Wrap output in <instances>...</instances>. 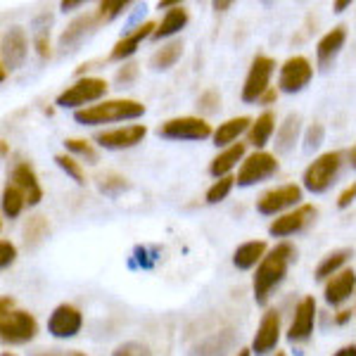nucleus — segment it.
I'll return each instance as SVG.
<instances>
[{
  "instance_id": "nucleus-57",
  "label": "nucleus",
  "mask_w": 356,
  "mask_h": 356,
  "mask_svg": "<svg viewBox=\"0 0 356 356\" xmlns=\"http://www.w3.org/2000/svg\"><path fill=\"white\" fill-rule=\"evenodd\" d=\"M3 356H17V354H10V352H5Z\"/></svg>"
},
{
  "instance_id": "nucleus-12",
  "label": "nucleus",
  "mask_w": 356,
  "mask_h": 356,
  "mask_svg": "<svg viewBox=\"0 0 356 356\" xmlns=\"http://www.w3.org/2000/svg\"><path fill=\"white\" fill-rule=\"evenodd\" d=\"M83 328V314L74 304H60L53 309L48 318V332L57 340H69L76 337Z\"/></svg>"
},
{
  "instance_id": "nucleus-46",
  "label": "nucleus",
  "mask_w": 356,
  "mask_h": 356,
  "mask_svg": "<svg viewBox=\"0 0 356 356\" xmlns=\"http://www.w3.org/2000/svg\"><path fill=\"white\" fill-rule=\"evenodd\" d=\"M275 100H278V90H275L273 86H271V88H268L266 93H264V97H261L259 102H261V105H273Z\"/></svg>"
},
{
  "instance_id": "nucleus-34",
  "label": "nucleus",
  "mask_w": 356,
  "mask_h": 356,
  "mask_svg": "<svg viewBox=\"0 0 356 356\" xmlns=\"http://www.w3.org/2000/svg\"><path fill=\"white\" fill-rule=\"evenodd\" d=\"M55 164L60 166L62 171L69 176V178H74V181L79 183V186H83L86 183V171H83V166L81 162H76V159L72 157V154H67V152H62V154H55Z\"/></svg>"
},
{
  "instance_id": "nucleus-44",
  "label": "nucleus",
  "mask_w": 356,
  "mask_h": 356,
  "mask_svg": "<svg viewBox=\"0 0 356 356\" xmlns=\"http://www.w3.org/2000/svg\"><path fill=\"white\" fill-rule=\"evenodd\" d=\"M354 200H356V181L349 183V186L344 188L340 195H337V207H340V209H347V207L352 204Z\"/></svg>"
},
{
  "instance_id": "nucleus-10",
  "label": "nucleus",
  "mask_w": 356,
  "mask_h": 356,
  "mask_svg": "<svg viewBox=\"0 0 356 356\" xmlns=\"http://www.w3.org/2000/svg\"><path fill=\"white\" fill-rule=\"evenodd\" d=\"M314 79V67L312 62L304 55H292L280 65V74H278V88L283 93H300L309 86V81Z\"/></svg>"
},
{
  "instance_id": "nucleus-20",
  "label": "nucleus",
  "mask_w": 356,
  "mask_h": 356,
  "mask_svg": "<svg viewBox=\"0 0 356 356\" xmlns=\"http://www.w3.org/2000/svg\"><path fill=\"white\" fill-rule=\"evenodd\" d=\"M356 290V273L354 268H342L340 273H335L330 280H325V290L323 297L330 307H340L354 295Z\"/></svg>"
},
{
  "instance_id": "nucleus-33",
  "label": "nucleus",
  "mask_w": 356,
  "mask_h": 356,
  "mask_svg": "<svg viewBox=\"0 0 356 356\" xmlns=\"http://www.w3.org/2000/svg\"><path fill=\"white\" fill-rule=\"evenodd\" d=\"M97 188H100V193H105L107 197H117V195H122L126 188H129V181H126L122 174L107 171V174L97 176Z\"/></svg>"
},
{
  "instance_id": "nucleus-2",
  "label": "nucleus",
  "mask_w": 356,
  "mask_h": 356,
  "mask_svg": "<svg viewBox=\"0 0 356 356\" xmlns=\"http://www.w3.org/2000/svg\"><path fill=\"white\" fill-rule=\"evenodd\" d=\"M145 114V105L131 97H119V100H102L93 107L74 112V119L83 126H102L114 122H131V119H140Z\"/></svg>"
},
{
  "instance_id": "nucleus-49",
  "label": "nucleus",
  "mask_w": 356,
  "mask_h": 356,
  "mask_svg": "<svg viewBox=\"0 0 356 356\" xmlns=\"http://www.w3.org/2000/svg\"><path fill=\"white\" fill-rule=\"evenodd\" d=\"M349 318H352V312H349V309H344V312H340V314L335 316V323L344 325V323H349Z\"/></svg>"
},
{
  "instance_id": "nucleus-36",
  "label": "nucleus",
  "mask_w": 356,
  "mask_h": 356,
  "mask_svg": "<svg viewBox=\"0 0 356 356\" xmlns=\"http://www.w3.org/2000/svg\"><path fill=\"white\" fill-rule=\"evenodd\" d=\"M233 186H235V178L233 176H223V178H219V181H214L209 186V191H207V202H209V204L223 202V200L231 195Z\"/></svg>"
},
{
  "instance_id": "nucleus-59",
  "label": "nucleus",
  "mask_w": 356,
  "mask_h": 356,
  "mask_svg": "<svg viewBox=\"0 0 356 356\" xmlns=\"http://www.w3.org/2000/svg\"><path fill=\"white\" fill-rule=\"evenodd\" d=\"M354 316H356V312H354Z\"/></svg>"
},
{
  "instance_id": "nucleus-16",
  "label": "nucleus",
  "mask_w": 356,
  "mask_h": 356,
  "mask_svg": "<svg viewBox=\"0 0 356 356\" xmlns=\"http://www.w3.org/2000/svg\"><path fill=\"white\" fill-rule=\"evenodd\" d=\"M97 24H100V17H97V13H86V15H79L76 19H72L67 24L65 31L60 33V48L62 50H76L79 45H81L86 38L93 36Z\"/></svg>"
},
{
  "instance_id": "nucleus-41",
  "label": "nucleus",
  "mask_w": 356,
  "mask_h": 356,
  "mask_svg": "<svg viewBox=\"0 0 356 356\" xmlns=\"http://www.w3.org/2000/svg\"><path fill=\"white\" fill-rule=\"evenodd\" d=\"M112 356H150V349L140 342H124L114 349Z\"/></svg>"
},
{
  "instance_id": "nucleus-40",
  "label": "nucleus",
  "mask_w": 356,
  "mask_h": 356,
  "mask_svg": "<svg viewBox=\"0 0 356 356\" xmlns=\"http://www.w3.org/2000/svg\"><path fill=\"white\" fill-rule=\"evenodd\" d=\"M138 74H140V65H138V62H124V65L117 69L114 79H117V83L129 86V83H134V81H136Z\"/></svg>"
},
{
  "instance_id": "nucleus-31",
  "label": "nucleus",
  "mask_w": 356,
  "mask_h": 356,
  "mask_svg": "<svg viewBox=\"0 0 356 356\" xmlns=\"http://www.w3.org/2000/svg\"><path fill=\"white\" fill-rule=\"evenodd\" d=\"M235 344V335L233 330H221L216 335H211L202 347H200V354L202 356H226V352H231V347Z\"/></svg>"
},
{
  "instance_id": "nucleus-45",
  "label": "nucleus",
  "mask_w": 356,
  "mask_h": 356,
  "mask_svg": "<svg viewBox=\"0 0 356 356\" xmlns=\"http://www.w3.org/2000/svg\"><path fill=\"white\" fill-rule=\"evenodd\" d=\"M83 0H62L60 3V10L62 13H74V10H79V8H83Z\"/></svg>"
},
{
  "instance_id": "nucleus-35",
  "label": "nucleus",
  "mask_w": 356,
  "mask_h": 356,
  "mask_svg": "<svg viewBox=\"0 0 356 356\" xmlns=\"http://www.w3.org/2000/svg\"><path fill=\"white\" fill-rule=\"evenodd\" d=\"M65 147L72 154H79V157H83V159H88L90 164H95L97 159V150H95V145L90 140H86V138H67L65 140Z\"/></svg>"
},
{
  "instance_id": "nucleus-5",
  "label": "nucleus",
  "mask_w": 356,
  "mask_h": 356,
  "mask_svg": "<svg viewBox=\"0 0 356 356\" xmlns=\"http://www.w3.org/2000/svg\"><path fill=\"white\" fill-rule=\"evenodd\" d=\"M275 72V60L268 55H257L250 65V72L245 76L243 86V102L252 105V102H259L264 93L271 88V76Z\"/></svg>"
},
{
  "instance_id": "nucleus-4",
  "label": "nucleus",
  "mask_w": 356,
  "mask_h": 356,
  "mask_svg": "<svg viewBox=\"0 0 356 356\" xmlns=\"http://www.w3.org/2000/svg\"><path fill=\"white\" fill-rule=\"evenodd\" d=\"M342 159H344V154L340 150L323 152L321 157H316L314 162L309 164L307 169H304L302 186L307 188L309 193H314V195L325 193L332 186V183H335L337 174H340Z\"/></svg>"
},
{
  "instance_id": "nucleus-24",
  "label": "nucleus",
  "mask_w": 356,
  "mask_h": 356,
  "mask_svg": "<svg viewBox=\"0 0 356 356\" xmlns=\"http://www.w3.org/2000/svg\"><path fill=\"white\" fill-rule=\"evenodd\" d=\"M238 162H245V143H235V145L226 147V150L216 154L209 164V174L219 181V178L231 174L235 166H238Z\"/></svg>"
},
{
  "instance_id": "nucleus-3",
  "label": "nucleus",
  "mask_w": 356,
  "mask_h": 356,
  "mask_svg": "<svg viewBox=\"0 0 356 356\" xmlns=\"http://www.w3.org/2000/svg\"><path fill=\"white\" fill-rule=\"evenodd\" d=\"M107 81L100 76H83L79 81H74L67 90H62L57 95L55 105L57 107H69V110H86V105L93 107V102H100L107 95Z\"/></svg>"
},
{
  "instance_id": "nucleus-54",
  "label": "nucleus",
  "mask_w": 356,
  "mask_h": 356,
  "mask_svg": "<svg viewBox=\"0 0 356 356\" xmlns=\"http://www.w3.org/2000/svg\"><path fill=\"white\" fill-rule=\"evenodd\" d=\"M235 356H252V352H250V349H240V352L235 354Z\"/></svg>"
},
{
  "instance_id": "nucleus-42",
  "label": "nucleus",
  "mask_w": 356,
  "mask_h": 356,
  "mask_svg": "<svg viewBox=\"0 0 356 356\" xmlns=\"http://www.w3.org/2000/svg\"><path fill=\"white\" fill-rule=\"evenodd\" d=\"M17 261V245L10 243V240H3L0 243V266L10 268Z\"/></svg>"
},
{
  "instance_id": "nucleus-43",
  "label": "nucleus",
  "mask_w": 356,
  "mask_h": 356,
  "mask_svg": "<svg viewBox=\"0 0 356 356\" xmlns=\"http://www.w3.org/2000/svg\"><path fill=\"white\" fill-rule=\"evenodd\" d=\"M36 53L41 60H48L50 57V38L45 29H38V33H36Z\"/></svg>"
},
{
  "instance_id": "nucleus-1",
  "label": "nucleus",
  "mask_w": 356,
  "mask_h": 356,
  "mask_svg": "<svg viewBox=\"0 0 356 356\" xmlns=\"http://www.w3.org/2000/svg\"><path fill=\"white\" fill-rule=\"evenodd\" d=\"M295 254V245L290 243H280L273 250H268V254L261 259V264L257 266L254 278H252V290H254L257 304L264 307L268 302V297H271V292L283 283Z\"/></svg>"
},
{
  "instance_id": "nucleus-56",
  "label": "nucleus",
  "mask_w": 356,
  "mask_h": 356,
  "mask_svg": "<svg viewBox=\"0 0 356 356\" xmlns=\"http://www.w3.org/2000/svg\"><path fill=\"white\" fill-rule=\"evenodd\" d=\"M36 356H55V354H36Z\"/></svg>"
},
{
  "instance_id": "nucleus-28",
  "label": "nucleus",
  "mask_w": 356,
  "mask_h": 356,
  "mask_svg": "<svg viewBox=\"0 0 356 356\" xmlns=\"http://www.w3.org/2000/svg\"><path fill=\"white\" fill-rule=\"evenodd\" d=\"M349 257H352V250L349 247H342V250H335L330 252V254H325L321 264L316 266V280H330L335 273H340L344 268V264L349 261Z\"/></svg>"
},
{
  "instance_id": "nucleus-53",
  "label": "nucleus",
  "mask_w": 356,
  "mask_h": 356,
  "mask_svg": "<svg viewBox=\"0 0 356 356\" xmlns=\"http://www.w3.org/2000/svg\"><path fill=\"white\" fill-rule=\"evenodd\" d=\"M349 164H352L354 169H356V143H354V147H352V150H349Z\"/></svg>"
},
{
  "instance_id": "nucleus-22",
  "label": "nucleus",
  "mask_w": 356,
  "mask_h": 356,
  "mask_svg": "<svg viewBox=\"0 0 356 356\" xmlns=\"http://www.w3.org/2000/svg\"><path fill=\"white\" fill-rule=\"evenodd\" d=\"M266 254H268V247L264 240H250V243H243L233 252V266L238 271H250V268L259 266Z\"/></svg>"
},
{
  "instance_id": "nucleus-18",
  "label": "nucleus",
  "mask_w": 356,
  "mask_h": 356,
  "mask_svg": "<svg viewBox=\"0 0 356 356\" xmlns=\"http://www.w3.org/2000/svg\"><path fill=\"white\" fill-rule=\"evenodd\" d=\"M10 181H13L15 188H19L22 195H24L26 204L29 207H36L43 200V188L36 178V171L29 162H19L10 171Z\"/></svg>"
},
{
  "instance_id": "nucleus-48",
  "label": "nucleus",
  "mask_w": 356,
  "mask_h": 356,
  "mask_svg": "<svg viewBox=\"0 0 356 356\" xmlns=\"http://www.w3.org/2000/svg\"><path fill=\"white\" fill-rule=\"evenodd\" d=\"M178 5H183L181 0H159V3H157V8H159V10H166V13H169V10L178 8Z\"/></svg>"
},
{
  "instance_id": "nucleus-47",
  "label": "nucleus",
  "mask_w": 356,
  "mask_h": 356,
  "mask_svg": "<svg viewBox=\"0 0 356 356\" xmlns=\"http://www.w3.org/2000/svg\"><path fill=\"white\" fill-rule=\"evenodd\" d=\"M332 356H356V344H344Z\"/></svg>"
},
{
  "instance_id": "nucleus-30",
  "label": "nucleus",
  "mask_w": 356,
  "mask_h": 356,
  "mask_svg": "<svg viewBox=\"0 0 356 356\" xmlns=\"http://www.w3.org/2000/svg\"><path fill=\"white\" fill-rule=\"evenodd\" d=\"M50 233V223L45 219L43 214H36V216H29V221L24 223V243L26 247H38L48 238Z\"/></svg>"
},
{
  "instance_id": "nucleus-23",
  "label": "nucleus",
  "mask_w": 356,
  "mask_h": 356,
  "mask_svg": "<svg viewBox=\"0 0 356 356\" xmlns=\"http://www.w3.org/2000/svg\"><path fill=\"white\" fill-rule=\"evenodd\" d=\"M300 131H302V119L300 114H288L283 119V124L275 131V152L278 154H288L295 150L297 140H300Z\"/></svg>"
},
{
  "instance_id": "nucleus-21",
  "label": "nucleus",
  "mask_w": 356,
  "mask_h": 356,
  "mask_svg": "<svg viewBox=\"0 0 356 356\" xmlns=\"http://www.w3.org/2000/svg\"><path fill=\"white\" fill-rule=\"evenodd\" d=\"M154 29H157L154 22H145V24H140L136 31H131V33H126L124 38H119V41L114 43L112 53H110V60L112 62H126L131 55H136V50L140 48V43L145 41V38L154 36Z\"/></svg>"
},
{
  "instance_id": "nucleus-55",
  "label": "nucleus",
  "mask_w": 356,
  "mask_h": 356,
  "mask_svg": "<svg viewBox=\"0 0 356 356\" xmlns=\"http://www.w3.org/2000/svg\"><path fill=\"white\" fill-rule=\"evenodd\" d=\"M275 356H288V352H275Z\"/></svg>"
},
{
  "instance_id": "nucleus-6",
  "label": "nucleus",
  "mask_w": 356,
  "mask_h": 356,
  "mask_svg": "<svg viewBox=\"0 0 356 356\" xmlns=\"http://www.w3.org/2000/svg\"><path fill=\"white\" fill-rule=\"evenodd\" d=\"M278 169H280V164H278V157H275V154L257 150V152H252L250 157H245V162L240 164L235 183H238L240 188L257 186V183L268 181L271 176L278 174Z\"/></svg>"
},
{
  "instance_id": "nucleus-25",
  "label": "nucleus",
  "mask_w": 356,
  "mask_h": 356,
  "mask_svg": "<svg viewBox=\"0 0 356 356\" xmlns=\"http://www.w3.org/2000/svg\"><path fill=\"white\" fill-rule=\"evenodd\" d=\"M252 126V119L250 117H233V119H226L223 124H219V129L214 131V145L216 147H231L235 145V140H238L240 136L245 134V131H250Z\"/></svg>"
},
{
  "instance_id": "nucleus-17",
  "label": "nucleus",
  "mask_w": 356,
  "mask_h": 356,
  "mask_svg": "<svg viewBox=\"0 0 356 356\" xmlns=\"http://www.w3.org/2000/svg\"><path fill=\"white\" fill-rule=\"evenodd\" d=\"M29 55V38L22 26H13L3 36V69H19Z\"/></svg>"
},
{
  "instance_id": "nucleus-8",
  "label": "nucleus",
  "mask_w": 356,
  "mask_h": 356,
  "mask_svg": "<svg viewBox=\"0 0 356 356\" xmlns=\"http://www.w3.org/2000/svg\"><path fill=\"white\" fill-rule=\"evenodd\" d=\"M38 335V321L33 314L15 309L0 316V337L5 344H26Z\"/></svg>"
},
{
  "instance_id": "nucleus-19",
  "label": "nucleus",
  "mask_w": 356,
  "mask_h": 356,
  "mask_svg": "<svg viewBox=\"0 0 356 356\" xmlns=\"http://www.w3.org/2000/svg\"><path fill=\"white\" fill-rule=\"evenodd\" d=\"M344 41H347V26H332L318 43H316V62H318L321 69H330L332 62L337 60L340 50L344 48Z\"/></svg>"
},
{
  "instance_id": "nucleus-11",
  "label": "nucleus",
  "mask_w": 356,
  "mask_h": 356,
  "mask_svg": "<svg viewBox=\"0 0 356 356\" xmlns=\"http://www.w3.org/2000/svg\"><path fill=\"white\" fill-rule=\"evenodd\" d=\"M316 214H318V209H316L314 204H300V207H295V209L285 211V214L275 216L271 221V226H268V233H271L273 238H290V235H295V233H302L309 223H314Z\"/></svg>"
},
{
  "instance_id": "nucleus-7",
  "label": "nucleus",
  "mask_w": 356,
  "mask_h": 356,
  "mask_svg": "<svg viewBox=\"0 0 356 356\" xmlns=\"http://www.w3.org/2000/svg\"><path fill=\"white\" fill-rule=\"evenodd\" d=\"M157 136L166 140H207L214 131L202 117H174L159 124Z\"/></svg>"
},
{
  "instance_id": "nucleus-51",
  "label": "nucleus",
  "mask_w": 356,
  "mask_h": 356,
  "mask_svg": "<svg viewBox=\"0 0 356 356\" xmlns=\"http://www.w3.org/2000/svg\"><path fill=\"white\" fill-rule=\"evenodd\" d=\"M349 5H352L349 0H337V3H332V10H335V13L340 15V13H344V10L349 8Z\"/></svg>"
},
{
  "instance_id": "nucleus-15",
  "label": "nucleus",
  "mask_w": 356,
  "mask_h": 356,
  "mask_svg": "<svg viewBox=\"0 0 356 356\" xmlns=\"http://www.w3.org/2000/svg\"><path fill=\"white\" fill-rule=\"evenodd\" d=\"M278 340H280V314L275 309H268L261 316L254 337H252V354L266 356L268 352H273L278 347Z\"/></svg>"
},
{
  "instance_id": "nucleus-52",
  "label": "nucleus",
  "mask_w": 356,
  "mask_h": 356,
  "mask_svg": "<svg viewBox=\"0 0 356 356\" xmlns=\"http://www.w3.org/2000/svg\"><path fill=\"white\" fill-rule=\"evenodd\" d=\"M10 309H13V300L3 297V309H0V314H10Z\"/></svg>"
},
{
  "instance_id": "nucleus-32",
  "label": "nucleus",
  "mask_w": 356,
  "mask_h": 356,
  "mask_svg": "<svg viewBox=\"0 0 356 356\" xmlns=\"http://www.w3.org/2000/svg\"><path fill=\"white\" fill-rule=\"evenodd\" d=\"M24 207H26L24 195H22L19 188H15L13 183H10V186L3 191V214L8 216V219H17Z\"/></svg>"
},
{
  "instance_id": "nucleus-27",
  "label": "nucleus",
  "mask_w": 356,
  "mask_h": 356,
  "mask_svg": "<svg viewBox=\"0 0 356 356\" xmlns=\"http://www.w3.org/2000/svg\"><path fill=\"white\" fill-rule=\"evenodd\" d=\"M188 10H186V5H178V8L174 10H169L164 17H162V22L157 24V29H154V41H162V38H169V36H174V33H178L181 29H186L188 24Z\"/></svg>"
},
{
  "instance_id": "nucleus-26",
  "label": "nucleus",
  "mask_w": 356,
  "mask_h": 356,
  "mask_svg": "<svg viewBox=\"0 0 356 356\" xmlns=\"http://www.w3.org/2000/svg\"><path fill=\"white\" fill-rule=\"evenodd\" d=\"M275 114L271 110L261 112L257 119H252V126L250 131H247V140H250V145H254L257 150H261L264 145H268V140H271V136L275 134Z\"/></svg>"
},
{
  "instance_id": "nucleus-38",
  "label": "nucleus",
  "mask_w": 356,
  "mask_h": 356,
  "mask_svg": "<svg viewBox=\"0 0 356 356\" xmlns=\"http://www.w3.org/2000/svg\"><path fill=\"white\" fill-rule=\"evenodd\" d=\"M197 110L202 114H214L221 110V93L214 88L204 90L202 95L197 97Z\"/></svg>"
},
{
  "instance_id": "nucleus-13",
  "label": "nucleus",
  "mask_w": 356,
  "mask_h": 356,
  "mask_svg": "<svg viewBox=\"0 0 356 356\" xmlns=\"http://www.w3.org/2000/svg\"><path fill=\"white\" fill-rule=\"evenodd\" d=\"M314 325H316V300L312 295H307L295 307V316H292V323L288 328V342L304 344L314 335Z\"/></svg>"
},
{
  "instance_id": "nucleus-39",
  "label": "nucleus",
  "mask_w": 356,
  "mask_h": 356,
  "mask_svg": "<svg viewBox=\"0 0 356 356\" xmlns=\"http://www.w3.org/2000/svg\"><path fill=\"white\" fill-rule=\"evenodd\" d=\"M323 140H325L323 124H312L307 129V134H304V150H307V152L318 150V147L323 145Z\"/></svg>"
},
{
  "instance_id": "nucleus-50",
  "label": "nucleus",
  "mask_w": 356,
  "mask_h": 356,
  "mask_svg": "<svg viewBox=\"0 0 356 356\" xmlns=\"http://www.w3.org/2000/svg\"><path fill=\"white\" fill-rule=\"evenodd\" d=\"M211 8H214L216 13H226L228 8H233V3H231V0H221V3L216 0V3H211Z\"/></svg>"
},
{
  "instance_id": "nucleus-14",
  "label": "nucleus",
  "mask_w": 356,
  "mask_h": 356,
  "mask_svg": "<svg viewBox=\"0 0 356 356\" xmlns=\"http://www.w3.org/2000/svg\"><path fill=\"white\" fill-rule=\"evenodd\" d=\"M145 136H147L145 124H131V126H122V129L100 131L95 136V140L105 150H129V147H136L138 143H143Z\"/></svg>"
},
{
  "instance_id": "nucleus-37",
  "label": "nucleus",
  "mask_w": 356,
  "mask_h": 356,
  "mask_svg": "<svg viewBox=\"0 0 356 356\" xmlns=\"http://www.w3.org/2000/svg\"><path fill=\"white\" fill-rule=\"evenodd\" d=\"M126 8H131L129 0H102V3H97V17H100V22H112L114 17L126 13Z\"/></svg>"
},
{
  "instance_id": "nucleus-29",
  "label": "nucleus",
  "mask_w": 356,
  "mask_h": 356,
  "mask_svg": "<svg viewBox=\"0 0 356 356\" xmlns=\"http://www.w3.org/2000/svg\"><path fill=\"white\" fill-rule=\"evenodd\" d=\"M183 55V41H169L164 43L162 48H157L150 57V69L154 72H166L181 60Z\"/></svg>"
},
{
  "instance_id": "nucleus-9",
  "label": "nucleus",
  "mask_w": 356,
  "mask_h": 356,
  "mask_svg": "<svg viewBox=\"0 0 356 356\" xmlns=\"http://www.w3.org/2000/svg\"><path fill=\"white\" fill-rule=\"evenodd\" d=\"M300 200H302V188L295 186V183H288V186H278L261 193L259 200H257V211L264 216L285 214V211L300 207Z\"/></svg>"
},
{
  "instance_id": "nucleus-58",
  "label": "nucleus",
  "mask_w": 356,
  "mask_h": 356,
  "mask_svg": "<svg viewBox=\"0 0 356 356\" xmlns=\"http://www.w3.org/2000/svg\"><path fill=\"white\" fill-rule=\"evenodd\" d=\"M72 356H86V354H72Z\"/></svg>"
}]
</instances>
